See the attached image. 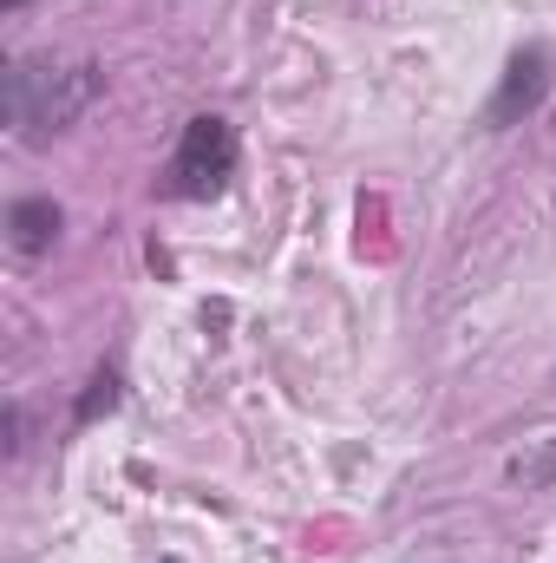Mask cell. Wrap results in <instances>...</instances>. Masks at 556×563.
I'll list each match as a JSON object with an SVG mask.
<instances>
[{
	"instance_id": "cell-1",
	"label": "cell",
	"mask_w": 556,
	"mask_h": 563,
	"mask_svg": "<svg viewBox=\"0 0 556 563\" xmlns=\"http://www.w3.org/2000/svg\"><path fill=\"white\" fill-rule=\"evenodd\" d=\"M105 92V66L99 59H7L0 73V119L7 132L26 144L53 139L66 125H79Z\"/></svg>"
},
{
	"instance_id": "cell-8",
	"label": "cell",
	"mask_w": 556,
	"mask_h": 563,
	"mask_svg": "<svg viewBox=\"0 0 556 563\" xmlns=\"http://www.w3.org/2000/svg\"><path fill=\"white\" fill-rule=\"evenodd\" d=\"M20 7H26V0H0V13H20Z\"/></svg>"
},
{
	"instance_id": "cell-7",
	"label": "cell",
	"mask_w": 556,
	"mask_h": 563,
	"mask_svg": "<svg viewBox=\"0 0 556 563\" xmlns=\"http://www.w3.org/2000/svg\"><path fill=\"white\" fill-rule=\"evenodd\" d=\"M20 452H26V413L7 407V459H20Z\"/></svg>"
},
{
	"instance_id": "cell-3",
	"label": "cell",
	"mask_w": 556,
	"mask_h": 563,
	"mask_svg": "<svg viewBox=\"0 0 556 563\" xmlns=\"http://www.w3.org/2000/svg\"><path fill=\"white\" fill-rule=\"evenodd\" d=\"M544 92H551V59H544L537 46H531V53H511L504 79H498V92H491V106H485V125L504 132V125L531 119V112L544 106Z\"/></svg>"
},
{
	"instance_id": "cell-5",
	"label": "cell",
	"mask_w": 556,
	"mask_h": 563,
	"mask_svg": "<svg viewBox=\"0 0 556 563\" xmlns=\"http://www.w3.org/2000/svg\"><path fill=\"white\" fill-rule=\"evenodd\" d=\"M112 407H119V367H99V374L86 380V394H79L73 420H79V426H92V420H105Z\"/></svg>"
},
{
	"instance_id": "cell-2",
	"label": "cell",
	"mask_w": 556,
	"mask_h": 563,
	"mask_svg": "<svg viewBox=\"0 0 556 563\" xmlns=\"http://www.w3.org/2000/svg\"><path fill=\"white\" fill-rule=\"evenodd\" d=\"M230 177H236V125L216 119V112H197V119L184 125L177 151H170L164 190L184 197V203H210Z\"/></svg>"
},
{
	"instance_id": "cell-6",
	"label": "cell",
	"mask_w": 556,
	"mask_h": 563,
	"mask_svg": "<svg viewBox=\"0 0 556 563\" xmlns=\"http://www.w3.org/2000/svg\"><path fill=\"white\" fill-rule=\"evenodd\" d=\"M511 478H518V485H556V439L544 452H518V459H511Z\"/></svg>"
},
{
	"instance_id": "cell-4",
	"label": "cell",
	"mask_w": 556,
	"mask_h": 563,
	"mask_svg": "<svg viewBox=\"0 0 556 563\" xmlns=\"http://www.w3.org/2000/svg\"><path fill=\"white\" fill-rule=\"evenodd\" d=\"M59 230H66V210H59L53 197H20V203H7V243H13V256H46V250L59 243Z\"/></svg>"
}]
</instances>
